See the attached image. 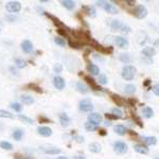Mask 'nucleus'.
Here are the masks:
<instances>
[{"instance_id": "obj_15", "label": "nucleus", "mask_w": 159, "mask_h": 159, "mask_svg": "<svg viewBox=\"0 0 159 159\" xmlns=\"http://www.w3.org/2000/svg\"><path fill=\"white\" fill-rule=\"evenodd\" d=\"M134 150H135L137 153L143 154V155H145V154H148V147H145V145H142V144H135V145H134Z\"/></svg>"}, {"instance_id": "obj_51", "label": "nucleus", "mask_w": 159, "mask_h": 159, "mask_svg": "<svg viewBox=\"0 0 159 159\" xmlns=\"http://www.w3.org/2000/svg\"><path fill=\"white\" fill-rule=\"evenodd\" d=\"M150 84H151V80H150V79H147V80H145V81H144V83H143V85H144L145 87H147V86L150 85Z\"/></svg>"}, {"instance_id": "obj_5", "label": "nucleus", "mask_w": 159, "mask_h": 159, "mask_svg": "<svg viewBox=\"0 0 159 159\" xmlns=\"http://www.w3.org/2000/svg\"><path fill=\"white\" fill-rule=\"evenodd\" d=\"M133 15L136 17V18H144L148 15V10L144 6H138L136 9L133 11Z\"/></svg>"}, {"instance_id": "obj_27", "label": "nucleus", "mask_w": 159, "mask_h": 159, "mask_svg": "<svg viewBox=\"0 0 159 159\" xmlns=\"http://www.w3.org/2000/svg\"><path fill=\"white\" fill-rule=\"evenodd\" d=\"M143 141H144L148 145H154L157 142V139H156V137H153L152 136V137H143Z\"/></svg>"}, {"instance_id": "obj_36", "label": "nucleus", "mask_w": 159, "mask_h": 159, "mask_svg": "<svg viewBox=\"0 0 159 159\" xmlns=\"http://www.w3.org/2000/svg\"><path fill=\"white\" fill-rule=\"evenodd\" d=\"M18 118L21 121H24L25 123H28V124H33V120L30 119V118L24 116V115H18Z\"/></svg>"}, {"instance_id": "obj_3", "label": "nucleus", "mask_w": 159, "mask_h": 159, "mask_svg": "<svg viewBox=\"0 0 159 159\" xmlns=\"http://www.w3.org/2000/svg\"><path fill=\"white\" fill-rule=\"evenodd\" d=\"M90 45H91V47H93L97 51H99V52H101V53H112V51H114L112 47H109V48L103 47V46L100 45L97 40H94L93 38H91Z\"/></svg>"}, {"instance_id": "obj_31", "label": "nucleus", "mask_w": 159, "mask_h": 159, "mask_svg": "<svg viewBox=\"0 0 159 159\" xmlns=\"http://www.w3.org/2000/svg\"><path fill=\"white\" fill-rule=\"evenodd\" d=\"M0 118H9V119H13L14 118V115H12L11 112L6 111V110L0 109Z\"/></svg>"}, {"instance_id": "obj_54", "label": "nucleus", "mask_w": 159, "mask_h": 159, "mask_svg": "<svg viewBox=\"0 0 159 159\" xmlns=\"http://www.w3.org/2000/svg\"><path fill=\"white\" fill-rule=\"evenodd\" d=\"M74 159H86V158L84 157V156H75Z\"/></svg>"}, {"instance_id": "obj_48", "label": "nucleus", "mask_w": 159, "mask_h": 159, "mask_svg": "<svg viewBox=\"0 0 159 159\" xmlns=\"http://www.w3.org/2000/svg\"><path fill=\"white\" fill-rule=\"evenodd\" d=\"M38 120H39V122L40 123H43V122H50V120L49 119H47V118H45V117H39L38 118Z\"/></svg>"}, {"instance_id": "obj_39", "label": "nucleus", "mask_w": 159, "mask_h": 159, "mask_svg": "<svg viewBox=\"0 0 159 159\" xmlns=\"http://www.w3.org/2000/svg\"><path fill=\"white\" fill-rule=\"evenodd\" d=\"M107 82H108V80H107V76L105 75V74H100L99 83L102 84V85H105V84H107Z\"/></svg>"}, {"instance_id": "obj_38", "label": "nucleus", "mask_w": 159, "mask_h": 159, "mask_svg": "<svg viewBox=\"0 0 159 159\" xmlns=\"http://www.w3.org/2000/svg\"><path fill=\"white\" fill-rule=\"evenodd\" d=\"M45 153L46 154H52V155H56V154L61 153V150L60 148H49V150H45Z\"/></svg>"}, {"instance_id": "obj_41", "label": "nucleus", "mask_w": 159, "mask_h": 159, "mask_svg": "<svg viewBox=\"0 0 159 159\" xmlns=\"http://www.w3.org/2000/svg\"><path fill=\"white\" fill-rule=\"evenodd\" d=\"M112 114L116 115L118 118H122L123 116V112L120 108H112Z\"/></svg>"}, {"instance_id": "obj_16", "label": "nucleus", "mask_w": 159, "mask_h": 159, "mask_svg": "<svg viewBox=\"0 0 159 159\" xmlns=\"http://www.w3.org/2000/svg\"><path fill=\"white\" fill-rule=\"evenodd\" d=\"M88 120L89 121L96 122V123H98V124H100V123L102 122V117H101V115L97 114V112H92V114H90L88 116Z\"/></svg>"}, {"instance_id": "obj_49", "label": "nucleus", "mask_w": 159, "mask_h": 159, "mask_svg": "<svg viewBox=\"0 0 159 159\" xmlns=\"http://www.w3.org/2000/svg\"><path fill=\"white\" fill-rule=\"evenodd\" d=\"M75 140L78 141L79 143H82V142L84 141V138H83V137H81V136H76V137H75Z\"/></svg>"}, {"instance_id": "obj_21", "label": "nucleus", "mask_w": 159, "mask_h": 159, "mask_svg": "<svg viewBox=\"0 0 159 159\" xmlns=\"http://www.w3.org/2000/svg\"><path fill=\"white\" fill-rule=\"evenodd\" d=\"M115 132H116L118 135L123 136L127 133V129L125 126H123V125L119 124V125H117V126H115Z\"/></svg>"}, {"instance_id": "obj_35", "label": "nucleus", "mask_w": 159, "mask_h": 159, "mask_svg": "<svg viewBox=\"0 0 159 159\" xmlns=\"http://www.w3.org/2000/svg\"><path fill=\"white\" fill-rule=\"evenodd\" d=\"M15 64H16V66L18 68H24L27 66V61L24 60H20V58H17V60L15 61Z\"/></svg>"}, {"instance_id": "obj_23", "label": "nucleus", "mask_w": 159, "mask_h": 159, "mask_svg": "<svg viewBox=\"0 0 159 159\" xmlns=\"http://www.w3.org/2000/svg\"><path fill=\"white\" fill-rule=\"evenodd\" d=\"M61 4H63V7H65L68 10H72L75 7V2L72 1V0H63Z\"/></svg>"}, {"instance_id": "obj_11", "label": "nucleus", "mask_w": 159, "mask_h": 159, "mask_svg": "<svg viewBox=\"0 0 159 159\" xmlns=\"http://www.w3.org/2000/svg\"><path fill=\"white\" fill-rule=\"evenodd\" d=\"M115 43H117V46H119L120 48H126L129 46V40L124 37L117 36L115 37Z\"/></svg>"}, {"instance_id": "obj_28", "label": "nucleus", "mask_w": 159, "mask_h": 159, "mask_svg": "<svg viewBox=\"0 0 159 159\" xmlns=\"http://www.w3.org/2000/svg\"><path fill=\"white\" fill-rule=\"evenodd\" d=\"M121 25H122V24L119 21V20H112V21L110 22V28L115 31H117V30L120 31V29H121Z\"/></svg>"}, {"instance_id": "obj_17", "label": "nucleus", "mask_w": 159, "mask_h": 159, "mask_svg": "<svg viewBox=\"0 0 159 159\" xmlns=\"http://www.w3.org/2000/svg\"><path fill=\"white\" fill-rule=\"evenodd\" d=\"M142 54L148 56V57H152V56L156 54V50L153 47H147L142 50Z\"/></svg>"}, {"instance_id": "obj_59", "label": "nucleus", "mask_w": 159, "mask_h": 159, "mask_svg": "<svg viewBox=\"0 0 159 159\" xmlns=\"http://www.w3.org/2000/svg\"><path fill=\"white\" fill-rule=\"evenodd\" d=\"M0 129H1V126H0Z\"/></svg>"}, {"instance_id": "obj_8", "label": "nucleus", "mask_w": 159, "mask_h": 159, "mask_svg": "<svg viewBox=\"0 0 159 159\" xmlns=\"http://www.w3.org/2000/svg\"><path fill=\"white\" fill-rule=\"evenodd\" d=\"M7 11H10L12 13H16L20 11L21 4H20V2L18 1H10L9 3L7 4Z\"/></svg>"}, {"instance_id": "obj_24", "label": "nucleus", "mask_w": 159, "mask_h": 159, "mask_svg": "<svg viewBox=\"0 0 159 159\" xmlns=\"http://www.w3.org/2000/svg\"><path fill=\"white\" fill-rule=\"evenodd\" d=\"M60 120H61V125H63L64 127L67 126V125L69 124V122H70V119H69V117L66 114H64V112L60 115Z\"/></svg>"}, {"instance_id": "obj_26", "label": "nucleus", "mask_w": 159, "mask_h": 159, "mask_svg": "<svg viewBox=\"0 0 159 159\" xmlns=\"http://www.w3.org/2000/svg\"><path fill=\"white\" fill-rule=\"evenodd\" d=\"M20 100H21L22 103L27 104V105H30V104H32L33 102H34V100L32 99V97L28 96V94H22V96L20 97Z\"/></svg>"}, {"instance_id": "obj_50", "label": "nucleus", "mask_w": 159, "mask_h": 159, "mask_svg": "<svg viewBox=\"0 0 159 159\" xmlns=\"http://www.w3.org/2000/svg\"><path fill=\"white\" fill-rule=\"evenodd\" d=\"M127 103H130V106H134V104L136 103V100L129 99V100H127Z\"/></svg>"}, {"instance_id": "obj_43", "label": "nucleus", "mask_w": 159, "mask_h": 159, "mask_svg": "<svg viewBox=\"0 0 159 159\" xmlns=\"http://www.w3.org/2000/svg\"><path fill=\"white\" fill-rule=\"evenodd\" d=\"M133 119H134V121H135L136 123H137V124L139 125L140 127H143V123L141 122L140 118H139V117H137V115H136V114L133 115Z\"/></svg>"}, {"instance_id": "obj_7", "label": "nucleus", "mask_w": 159, "mask_h": 159, "mask_svg": "<svg viewBox=\"0 0 159 159\" xmlns=\"http://www.w3.org/2000/svg\"><path fill=\"white\" fill-rule=\"evenodd\" d=\"M84 79H85V81L87 83L89 84V86L91 87L93 90H98V91H104V88H102L101 86H99L98 84L96 83V81H94L93 78H91L90 75H85L84 76Z\"/></svg>"}, {"instance_id": "obj_42", "label": "nucleus", "mask_w": 159, "mask_h": 159, "mask_svg": "<svg viewBox=\"0 0 159 159\" xmlns=\"http://www.w3.org/2000/svg\"><path fill=\"white\" fill-rule=\"evenodd\" d=\"M54 42H55V43H57V45H60L61 47H64V46L66 45V42L63 39V38H61V37H56L55 39H54Z\"/></svg>"}, {"instance_id": "obj_45", "label": "nucleus", "mask_w": 159, "mask_h": 159, "mask_svg": "<svg viewBox=\"0 0 159 159\" xmlns=\"http://www.w3.org/2000/svg\"><path fill=\"white\" fill-rule=\"evenodd\" d=\"M53 70H54V72L56 73H60L61 72V70H63V66H61V64H56V65H54V67H53Z\"/></svg>"}, {"instance_id": "obj_33", "label": "nucleus", "mask_w": 159, "mask_h": 159, "mask_svg": "<svg viewBox=\"0 0 159 159\" xmlns=\"http://www.w3.org/2000/svg\"><path fill=\"white\" fill-rule=\"evenodd\" d=\"M0 147H1V148H3V150H12L13 147L12 144L10 142H7V141H2V142H0Z\"/></svg>"}, {"instance_id": "obj_20", "label": "nucleus", "mask_w": 159, "mask_h": 159, "mask_svg": "<svg viewBox=\"0 0 159 159\" xmlns=\"http://www.w3.org/2000/svg\"><path fill=\"white\" fill-rule=\"evenodd\" d=\"M76 89L81 92V93H84V94H86V93H88V87H87L86 85H84L82 82H78L76 83Z\"/></svg>"}, {"instance_id": "obj_34", "label": "nucleus", "mask_w": 159, "mask_h": 159, "mask_svg": "<svg viewBox=\"0 0 159 159\" xmlns=\"http://www.w3.org/2000/svg\"><path fill=\"white\" fill-rule=\"evenodd\" d=\"M120 61H122V63H125V64H127V63H129V61H130V58H129V55L127 54V53H122L121 55H120Z\"/></svg>"}, {"instance_id": "obj_13", "label": "nucleus", "mask_w": 159, "mask_h": 159, "mask_svg": "<svg viewBox=\"0 0 159 159\" xmlns=\"http://www.w3.org/2000/svg\"><path fill=\"white\" fill-rule=\"evenodd\" d=\"M98 127H99V124L96 122H92L88 120V121L85 123V129L88 130V132H93V130L98 129Z\"/></svg>"}, {"instance_id": "obj_22", "label": "nucleus", "mask_w": 159, "mask_h": 159, "mask_svg": "<svg viewBox=\"0 0 159 159\" xmlns=\"http://www.w3.org/2000/svg\"><path fill=\"white\" fill-rule=\"evenodd\" d=\"M89 150L92 153H100L101 152V145L98 142H93L89 144Z\"/></svg>"}, {"instance_id": "obj_10", "label": "nucleus", "mask_w": 159, "mask_h": 159, "mask_svg": "<svg viewBox=\"0 0 159 159\" xmlns=\"http://www.w3.org/2000/svg\"><path fill=\"white\" fill-rule=\"evenodd\" d=\"M53 84H54L55 88H57L58 90H61V89H64V87H65V81H64V79L61 78V76H55V78L53 79Z\"/></svg>"}, {"instance_id": "obj_1", "label": "nucleus", "mask_w": 159, "mask_h": 159, "mask_svg": "<svg viewBox=\"0 0 159 159\" xmlns=\"http://www.w3.org/2000/svg\"><path fill=\"white\" fill-rule=\"evenodd\" d=\"M97 6L98 7H101L102 9H104L105 11L107 13H109V14H117L118 13V9L116 7L114 6V4L109 3V2L107 1H103V0H98L97 1Z\"/></svg>"}, {"instance_id": "obj_44", "label": "nucleus", "mask_w": 159, "mask_h": 159, "mask_svg": "<svg viewBox=\"0 0 159 159\" xmlns=\"http://www.w3.org/2000/svg\"><path fill=\"white\" fill-rule=\"evenodd\" d=\"M105 118H106L107 120H118V119H120V118H118L116 115H114V114H105Z\"/></svg>"}, {"instance_id": "obj_19", "label": "nucleus", "mask_w": 159, "mask_h": 159, "mask_svg": "<svg viewBox=\"0 0 159 159\" xmlns=\"http://www.w3.org/2000/svg\"><path fill=\"white\" fill-rule=\"evenodd\" d=\"M82 10L91 17H96V10L93 7H82Z\"/></svg>"}, {"instance_id": "obj_18", "label": "nucleus", "mask_w": 159, "mask_h": 159, "mask_svg": "<svg viewBox=\"0 0 159 159\" xmlns=\"http://www.w3.org/2000/svg\"><path fill=\"white\" fill-rule=\"evenodd\" d=\"M87 70H88V72H90L92 75H97V74H99L100 72L99 67L93 65V64H88V65H87Z\"/></svg>"}, {"instance_id": "obj_58", "label": "nucleus", "mask_w": 159, "mask_h": 159, "mask_svg": "<svg viewBox=\"0 0 159 159\" xmlns=\"http://www.w3.org/2000/svg\"><path fill=\"white\" fill-rule=\"evenodd\" d=\"M155 159H159V157H157V158H155Z\"/></svg>"}, {"instance_id": "obj_53", "label": "nucleus", "mask_w": 159, "mask_h": 159, "mask_svg": "<svg viewBox=\"0 0 159 159\" xmlns=\"http://www.w3.org/2000/svg\"><path fill=\"white\" fill-rule=\"evenodd\" d=\"M125 3H127L129 6H134V4L136 3V1H130V0H126V1H125Z\"/></svg>"}, {"instance_id": "obj_37", "label": "nucleus", "mask_w": 159, "mask_h": 159, "mask_svg": "<svg viewBox=\"0 0 159 159\" xmlns=\"http://www.w3.org/2000/svg\"><path fill=\"white\" fill-rule=\"evenodd\" d=\"M120 32L123 33V34H127V33H129V32H130V28H129L127 25L122 24L121 29H120Z\"/></svg>"}, {"instance_id": "obj_57", "label": "nucleus", "mask_w": 159, "mask_h": 159, "mask_svg": "<svg viewBox=\"0 0 159 159\" xmlns=\"http://www.w3.org/2000/svg\"><path fill=\"white\" fill-rule=\"evenodd\" d=\"M57 159H67V158H66L65 156H61V157H58Z\"/></svg>"}, {"instance_id": "obj_29", "label": "nucleus", "mask_w": 159, "mask_h": 159, "mask_svg": "<svg viewBox=\"0 0 159 159\" xmlns=\"http://www.w3.org/2000/svg\"><path fill=\"white\" fill-rule=\"evenodd\" d=\"M22 136H24V132L21 129H16L13 133V138L15 140H20L22 138Z\"/></svg>"}, {"instance_id": "obj_12", "label": "nucleus", "mask_w": 159, "mask_h": 159, "mask_svg": "<svg viewBox=\"0 0 159 159\" xmlns=\"http://www.w3.org/2000/svg\"><path fill=\"white\" fill-rule=\"evenodd\" d=\"M37 132L38 134L43 136V137H49V136L52 135V129L47 126H39L37 129Z\"/></svg>"}, {"instance_id": "obj_30", "label": "nucleus", "mask_w": 159, "mask_h": 159, "mask_svg": "<svg viewBox=\"0 0 159 159\" xmlns=\"http://www.w3.org/2000/svg\"><path fill=\"white\" fill-rule=\"evenodd\" d=\"M27 88H31V90H34L38 92V93H42L43 92V89L42 87H39L36 84H29V85H27Z\"/></svg>"}, {"instance_id": "obj_4", "label": "nucleus", "mask_w": 159, "mask_h": 159, "mask_svg": "<svg viewBox=\"0 0 159 159\" xmlns=\"http://www.w3.org/2000/svg\"><path fill=\"white\" fill-rule=\"evenodd\" d=\"M79 108L80 110H82V111L89 112L93 109V105H92L90 99H84V100H82V101H80Z\"/></svg>"}, {"instance_id": "obj_2", "label": "nucleus", "mask_w": 159, "mask_h": 159, "mask_svg": "<svg viewBox=\"0 0 159 159\" xmlns=\"http://www.w3.org/2000/svg\"><path fill=\"white\" fill-rule=\"evenodd\" d=\"M136 73V68L134 66H125L124 68L122 69V76L124 80L126 81H132L135 76Z\"/></svg>"}, {"instance_id": "obj_47", "label": "nucleus", "mask_w": 159, "mask_h": 159, "mask_svg": "<svg viewBox=\"0 0 159 159\" xmlns=\"http://www.w3.org/2000/svg\"><path fill=\"white\" fill-rule=\"evenodd\" d=\"M14 159H28V158L25 157V156H22V155H20V154H15Z\"/></svg>"}, {"instance_id": "obj_46", "label": "nucleus", "mask_w": 159, "mask_h": 159, "mask_svg": "<svg viewBox=\"0 0 159 159\" xmlns=\"http://www.w3.org/2000/svg\"><path fill=\"white\" fill-rule=\"evenodd\" d=\"M152 90L156 96H159V84H155V85L152 87Z\"/></svg>"}, {"instance_id": "obj_6", "label": "nucleus", "mask_w": 159, "mask_h": 159, "mask_svg": "<svg viewBox=\"0 0 159 159\" xmlns=\"http://www.w3.org/2000/svg\"><path fill=\"white\" fill-rule=\"evenodd\" d=\"M114 150L118 154H124L127 152V145L123 141H117L114 143Z\"/></svg>"}, {"instance_id": "obj_52", "label": "nucleus", "mask_w": 159, "mask_h": 159, "mask_svg": "<svg viewBox=\"0 0 159 159\" xmlns=\"http://www.w3.org/2000/svg\"><path fill=\"white\" fill-rule=\"evenodd\" d=\"M99 134L101 136H106V130H105V129H99Z\"/></svg>"}, {"instance_id": "obj_55", "label": "nucleus", "mask_w": 159, "mask_h": 159, "mask_svg": "<svg viewBox=\"0 0 159 159\" xmlns=\"http://www.w3.org/2000/svg\"><path fill=\"white\" fill-rule=\"evenodd\" d=\"M11 70L13 71V73H14V74H16V73H17V71H16V70H15V69H14V68H13V67H11Z\"/></svg>"}, {"instance_id": "obj_56", "label": "nucleus", "mask_w": 159, "mask_h": 159, "mask_svg": "<svg viewBox=\"0 0 159 159\" xmlns=\"http://www.w3.org/2000/svg\"><path fill=\"white\" fill-rule=\"evenodd\" d=\"M105 124H106V125H108V126H110V125H111V123L107 121V122H105Z\"/></svg>"}, {"instance_id": "obj_25", "label": "nucleus", "mask_w": 159, "mask_h": 159, "mask_svg": "<svg viewBox=\"0 0 159 159\" xmlns=\"http://www.w3.org/2000/svg\"><path fill=\"white\" fill-rule=\"evenodd\" d=\"M142 114L147 119H150V118H152L154 116V111L151 107H144V108L142 109Z\"/></svg>"}, {"instance_id": "obj_9", "label": "nucleus", "mask_w": 159, "mask_h": 159, "mask_svg": "<svg viewBox=\"0 0 159 159\" xmlns=\"http://www.w3.org/2000/svg\"><path fill=\"white\" fill-rule=\"evenodd\" d=\"M110 97H111L112 101L116 103L118 106H125V104L127 103V100H125L124 98H122L121 96H119V94H116V93H111L110 94Z\"/></svg>"}, {"instance_id": "obj_40", "label": "nucleus", "mask_w": 159, "mask_h": 159, "mask_svg": "<svg viewBox=\"0 0 159 159\" xmlns=\"http://www.w3.org/2000/svg\"><path fill=\"white\" fill-rule=\"evenodd\" d=\"M11 107H12V109L15 110V111H20V110L22 109V106L19 103H12Z\"/></svg>"}, {"instance_id": "obj_32", "label": "nucleus", "mask_w": 159, "mask_h": 159, "mask_svg": "<svg viewBox=\"0 0 159 159\" xmlns=\"http://www.w3.org/2000/svg\"><path fill=\"white\" fill-rule=\"evenodd\" d=\"M124 91H125V93H127V94H133V93H135V91H136V87L134 85H126L125 86Z\"/></svg>"}, {"instance_id": "obj_14", "label": "nucleus", "mask_w": 159, "mask_h": 159, "mask_svg": "<svg viewBox=\"0 0 159 159\" xmlns=\"http://www.w3.org/2000/svg\"><path fill=\"white\" fill-rule=\"evenodd\" d=\"M21 48H22V50H24L25 52L30 53L31 51L33 50V45H32V43H31L30 40H24L22 43H21Z\"/></svg>"}]
</instances>
